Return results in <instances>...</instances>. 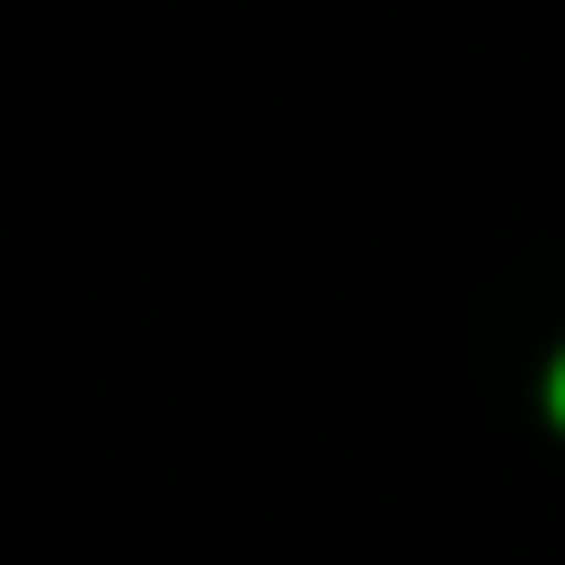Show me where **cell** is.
<instances>
[{
  "instance_id": "1",
  "label": "cell",
  "mask_w": 565,
  "mask_h": 565,
  "mask_svg": "<svg viewBox=\"0 0 565 565\" xmlns=\"http://www.w3.org/2000/svg\"><path fill=\"white\" fill-rule=\"evenodd\" d=\"M555 419H565V366H555Z\"/></svg>"
}]
</instances>
